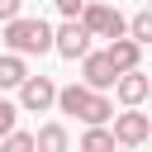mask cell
<instances>
[{
    "mask_svg": "<svg viewBox=\"0 0 152 152\" xmlns=\"http://www.w3.org/2000/svg\"><path fill=\"white\" fill-rule=\"evenodd\" d=\"M66 119H81V124H109L114 114V100L104 90H90L86 81H71V86H57V100H52Z\"/></svg>",
    "mask_w": 152,
    "mask_h": 152,
    "instance_id": "1",
    "label": "cell"
},
{
    "mask_svg": "<svg viewBox=\"0 0 152 152\" xmlns=\"http://www.w3.org/2000/svg\"><path fill=\"white\" fill-rule=\"evenodd\" d=\"M0 43L10 52H19V57H43V52H52V24L48 19H28L19 10L14 19L0 24Z\"/></svg>",
    "mask_w": 152,
    "mask_h": 152,
    "instance_id": "2",
    "label": "cell"
},
{
    "mask_svg": "<svg viewBox=\"0 0 152 152\" xmlns=\"http://www.w3.org/2000/svg\"><path fill=\"white\" fill-rule=\"evenodd\" d=\"M114 119V142L119 147H142L152 138V114H142V104H124V114H109Z\"/></svg>",
    "mask_w": 152,
    "mask_h": 152,
    "instance_id": "3",
    "label": "cell"
},
{
    "mask_svg": "<svg viewBox=\"0 0 152 152\" xmlns=\"http://www.w3.org/2000/svg\"><path fill=\"white\" fill-rule=\"evenodd\" d=\"M76 19H81V28H86L90 38H119V33H124V14H119L114 5H104V0H86Z\"/></svg>",
    "mask_w": 152,
    "mask_h": 152,
    "instance_id": "4",
    "label": "cell"
},
{
    "mask_svg": "<svg viewBox=\"0 0 152 152\" xmlns=\"http://www.w3.org/2000/svg\"><path fill=\"white\" fill-rule=\"evenodd\" d=\"M14 90H19V114H48L52 100H57V81L52 76H24Z\"/></svg>",
    "mask_w": 152,
    "mask_h": 152,
    "instance_id": "5",
    "label": "cell"
},
{
    "mask_svg": "<svg viewBox=\"0 0 152 152\" xmlns=\"http://www.w3.org/2000/svg\"><path fill=\"white\" fill-rule=\"evenodd\" d=\"M109 90H114V100H119V104H142V100L152 95V76H147L142 66H128V71H119V76H114V86H109Z\"/></svg>",
    "mask_w": 152,
    "mask_h": 152,
    "instance_id": "6",
    "label": "cell"
},
{
    "mask_svg": "<svg viewBox=\"0 0 152 152\" xmlns=\"http://www.w3.org/2000/svg\"><path fill=\"white\" fill-rule=\"evenodd\" d=\"M86 48H90V33L81 28V19H66L62 28H52V52H62L66 62H76Z\"/></svg>",
    "mask_w": 152,
    "mask_h": 152,
    "instance_id": "7",
    "label": "cell"
},
{
    "mask_svg": "<svg viewBox=\"0 0 152 152\" xmlns=\"http://www.w3.org/2000/svg\"><path fill=\"white\" fill-rule=\"evenodd\" d=\"M114 76H119V71L109 66V57H104V52H90V48L81 52V81H86L90 90H109V86H114Z\"/></svg>",
    "mask_w": 152,
    "mask_h": 152,
    "instance_id": "8",
    "label": "cell"
},
{
    "mask_svg": "<svg viewBox=\"0 0 152 152\" xmlns=\"http://www.w3.org/2000/svg\"><path fill=\"white\" fill-rule=\"evenodd\" d=\"M104 57H109V66H114V71H128V66H142V43H133L128 33H119V38H109Z\"/></svg>",
    "mask_w": 152,
    "mask_h": 152,
    "instance_id": "9",
    "label": "cell"
},
{
    "mask_svg": "<svg viewBox=\"0 0 152 152\" xmlns=\"http://www.w3.org/2000/svg\"><path fill=\"white\" fill-rule=\"evenodd\" d=\"M24 76H28V57H19V52H5V57H0V90H14Z\"/></svg>",
    "mask_w": 152,
    "mask_h": 152,
    "instance_id": "10",
    "label": "cell"
},
{
    "mask_svg": "<svg viewBox=\"0 0 152 152\" xmlns=\"http://www.w3.org/2000/svg\"><path fill=\"white\" fill-rule=\"evenodd\" d=\"M66 142H71V138H66L62 124H43V128L33 133V147H38V152H66Z\"/></svg>",
    "mask_w": 152,
    "mask_h": 152,
    "instance_id": "11",
    "label": "cell"
},
{
    "mask_svg": "<svg viewBox=\"0 0 152 152\" xmlns=\"http://www.w3.org/2000/svg\"><path fill=\"white\" fill-rule=\"evenodd\" d=\"M124 33H128L133 43H142V48H147V43H152V10H138L133 19H124Z\"/></svg>",
    "mask_w": 152,
    "mask_h": 152,
    "instance_id": "12",
    "label": "cell"
},
{
    "mask_svg": "<svg viewBox=\"0 0 152 152\" xmlns=\"http://www.w3.org/2000/svg\"><path fill=\"white\" fill-rule=\"evenodd\" d=\"M81 147H86V152H100V147H114V133H109L104 124H86V133H81Z\"/></svg>",
    "mask_w": 152,
    "mask_h": 152,
    "instance_id": "13",
    "label": "cell"
},
{
    "mask_svg": "<svg viewBox=\"0 0 152 152\" xmlns=\"http://www.w3.org/2000/svg\"><path fill=\"white\" fill-rule=\"evenodd\" d=\"M0 142H5V147H14V152H28V147H33V133L10 128V133H0Z\"/></svg>",
    "mask_w": 152,
    "mask_h": 152,
    "instance_id": "14",
    "label": "cell"
},
{
    "mask_svg": "<svg viewBox=\"0 0 152 152\" xmlns=\"http://www.w3.org/2000/svg\"><path fill=\"white\" fill-rule=\"evenodd\" d=\"M19 124V104H10V100H0V133H10Z\"/></svg>",
    "mask_w": 152,
    "mask_h": 152,
    "instance_id": "15",
    "label": "cell"
},
{
    "mask_svg": "<svg viewBox=\"0 0 152 152\" xmlns=\"http://www.w3.org/2000/svg\"><path fill=\"white\" fill-rule=\"evenodd\" d=\"M81 5H86V0H57V10H62V19H76V14H81Z\"/></svg>",
    "mask_w": 152,
    "mask_h": 152,
    "instance_id": "16",
    "label": "cell"
},
{
    "mask_svg": "<svg viewBox=\"0 0 152 152\" xmlns=\"http://www.w3.org/2000/svg\"><path fill=\"white\" fill-rule=\"evenodd\" d=\"M19 10H24V0H0V24H5V19H14Z\"/></svg>",
    "mask_w": 152,
    "mask_h": 152,
    "instance_id": "17",
    "label": "cell"
}]
</instances>
